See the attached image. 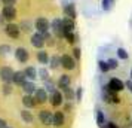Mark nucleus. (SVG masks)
Returning a JSON list of instances; mask_svg holds the SVG:
<instances>
[{
	"label": "nucleus",
	"instance_id": "obj_30",
	"mask_svg": "<svg viewBox=\"0 0 132 128\" xmlns=\"http://www.w3.org/2000/svg\"><path fill=\"white\" fill-rule=\"evenodd\" d=\"M7 52H11V46L9 45H0V55H6Z\"/></svg>",
	"mask_w": 132,
	"mask_h": 128
},
{
	"label": "nucleus",
	"instance_id": "obj_27",
	"mask_svg": "<svg viewBox=\"0 0 132 128\" xmlns=\"http://www.w3.org/2000/svg\"><path fill=\"white\" fill-rule=\"evenodd\" d=\"M64 37H65V40L68 43H74L76 42V36L73 34V31H65V33H64Z\"/></svg>",
	"mask_w": 132,
	"mask_h": 128
},
{
	"label": "nucleus",
	"instance_id": "obj_24",
	"mask_svg": "<svg viewBox=\"0 0 132 128\" xmlns=\"http://www.w3.org/2000/svg\"><path fill=\"white\" fill-rule=\"evenodd\" d=\"M98 67H100V70H101L102 73H107L108 70H110L108 63H107V61H104V60H100V61H98Z\"/></svg>",
	"mask_w": 132,
	"mask_h": 128
},
{
	"label": "nucleus",
	"instance_id": "obj_19",
	"mask_svg": "<svg viewBox=\"0 0 132 128\" xmlns=\"http://www.w3.org/2000/svg\"><path fill=\"white\" fill-rule=\"evenodd\" d=\"M21 118H22V121L27 122V124H31V122L34 121V116H33V113H31V112H28L27 109L21 110Z\"/></svg>",
	"mask_w": 132,
	"mask_h": 128
},
{
	"label": "nucleus",
	"instance_id": "obj_8",
	"mask_svg": "<svg viewBox=\"0 0 132 128\" xmlns=\"http://www.w3.org/2000/svg\"><path fill=\"white\" fill-rule=\"evenodd\" d=\"M2 15H3V18L6 21H13L16 18V11H15L13 6H5L3 11H2Z\"/></svg>",
	"mask_w": 132,
	"mask_h": 128
},
{
	"label": "nucleus",
	"instance_id": "obj_40",
	"mask_svg": "<svg viewBox=\"0 0 132 128\" xmlns=\"http://www.w3.org/2000/svg\"><path fill=\"white\" fill-rule=\"evenodd\" d=\"M5 21H6V19L3 18V15H2V13H0V25L3 24V22H5Z\"/></svg>",
	"mask_w": 132,
	"mask_h": 128
},
{
	"label": "nucleus",
	"instance_id": "obj_3",
	"mask_svg": "<svg viewBox=\"0 0 132 128\" xmlns=\"http://www.w3.org/2000/svg\"><path fill=\"white\" fill-rule=\"evenodd\" d=\"M5 33H6L9 37H12V39H18L19 33H21V28H19V25L13 24V22H9V24L5 27Z\"/></svg>",
	"mask_w": 132,
	"mask_h": 128
},
{
	"label": "nucleus",
	"instance_id": "obj_17",
	"mask_svg": "<svg viewBox=\"0 0 132 128\" xmlns=\"http://www.w3.org/2000/svg\"><path fill=\"white\" fill-rule=\"evenodd\" d=\"M37 61L40 63V64H48L51 58H49V54L46 51H39L37 52Z\"/></svg>",
	"mask_w": 132,
	"mask_h": 128
},
{
	"label": "nucleus",
	"instance_id": "obj_5",
	"mask_svg": "<svg viewBox=\"0 0 132 128\" xmlns=\"http://www.w3.org/2000/svg\"><path fill=\"white\" fill-rule=\"evenodd\" d=\"M61 66L65 70H73V69L76 67V61H74V58H73L71 55L64 54L61 57Z\"/></svg>",
	"mask_w": 132,
	"mask_h": 128
},
{
	"label": "nucleus",
	"instance_id": "obj_9",
	"mask_svg": "<svg viewBox=\"0 0 132 128\" xmlns=\"http://www.w3.org/2000/svg\"><path fill=\"white\" fill-rule=\"evenodd\" d=\"M15 58L19 61V63H27L28 58H30V54L25 48H16L15 51Z\"/></svg>",
	"mask_w": 132,
	"mask_h": 128
},
{
	"label": "nucleus",
	"instance_id": "obj_38",
	"mask_svg": "<svg viewBox=\"0 0 132 128\" xmlns=\"http://www.w3.org/2000/svg\"><path fill=\"white\" fill-rule=\"evenodd\" d=\"M125 85H126V88H128V89H129V91L132 92V79H131V80H128Z\"/></svg>",
	"mask_w": 132,
	"mask_h": 128
},
{
	"label": "nucleus",
	"instance_id": "obj_18",
	"mask_svg": "<svg viewBox=\"0 0 132 128\" xmlns=\"http://www.w3.org/2000/svg\"><path fill=\"white\" fill-rule=\"evenodd\" d=\"M22 89H24L25 94H30V95H33V94L36 92V85H34V84H33L31 80H30V82L27 80L24 85H22Z\"/></svg>",
	"mask_w": 132,
	"mask_h": 128
},
{
	"label": "nucleus",
	"instance_id": "obj_10",
	"mask_svg": "<svg viewBox=\"0 0 132 128\" xmlns=\"http://www.w3.org/2000/svg\"><path fill=\"white\" fill-rule=\"evenodd\" d=\"M52 30L55 31L56 36H64V22H62V19L55 18L52 21Z\"/></svg>",
	"mask_w": 132,
	"mask_h": 128
},
{
	"label": "nucleus",
	"instance_id": "obj_12",
	"mask_svg": "<svg viewBox=\"0 0 132 128\" xmlns=\"http://www.w3.org/2000/svg\"><path fill=\"white\" fill-rule=\"evenodd\" d=\"M70 84H71V79L68 74H61L60 79H58V88H61L62 91H65L67 88H70Z\"/></svg>",
	"mask_w": 132,
	"mask_h": 128
},
{
	"label": "nucleus",
	"instance_id": "obj_20",
	"mask_svg": "<svg viewBox=\"0 0 132 128\" xmlns=\"http://www.w3.org/2000/svg\"><path fill=\"white\" fill-rule=\"evenodd\" d=\"M64 12H65L67 18H71V19L76 18V7H74V5H67Z\"/></svg>",
	"mask_w": 132,
	"mask_h": 128
},
{
	"label": "nucleus",
	"instance_id": "obj_28",
	"mask_svg": "<svg viewBox=\"0 0 132 128\" xmlns=\"http://www.w3.org/2000/svg\"><path fill=\"white\" fill-rule=\"evenodd\" d=\"M114 5V0H102V9L104 11H110Z\"/></svg>",
	"mask_w": 132,
	"mask_h": 128
},
{
	"label": "nucleus",
	"instance_id": "obj_7",
	"mask_svg": "<svg viewBox=\"0 0 132 128\" xmlns=\"http://www.w3.org/2000/svg\"><path fill=\"white\" fill-rule=\"evenodd\" d=\"M108 86H110V89L114 92H120L123 91L126 88L125 82H122L120 79H117V78H113V79H110V82H108Z\"/></svg>",
	"mask_w": 132,
	"mask_h": 128
},
{
	"label": "nucleus",
	"instance_id": "obj_2",
	"mask_svg": "<svg viewBox=\"0 0 132 128\" xmlns=\"http://www.w3.org/2000/svg\"><path fill=\"white\" fill-rule=\"evenodd\" d=\"M39 119L43 125H54V113L51 110L43 109L39 112Z\"/></svg>",
	"mask_w": 132,
	"mask_h": 128
},
{
	"label": "nucleus",
	"instance_id": "obj_43",
	"mask_svg": "<svg viewBox=\"0 0 132 128\" xmlns=\"http://www.w3.org/2000/svg\"><path fill=\"white\" fill-rule=\"evenodd\" d=\"M0 3H2V0H0Z\"/></svg>",
	"mask_w": 132,
	"mask_h": 128
},
{
	"label": "nucleus",
	"instance_id": "obj_23",
	"mask_svg": "<svg viewBox=\"0 0 132 128\" xmlns=\"http://www.w3.org/2000/svg\"><path fill=\"white\" fill-rule=\"evenodd\" d=\"M96 124L100 127H104V124H105V118H104V112L102 110H96Z\"/></svg>",
	"mask_w": 132,
	"mask_h": 128
},
{
	"label": "nucleus",
	"instance_id": "obj_32",
	"mask_svg": "<svg viewBox=\"0 0 132 128\" xmlns=\"http://www.w3.org/2000/svg\"><path fill=\"white\" fill-rule=\"evenodd\" d=\"M39 73H40V78H42V79H48V70H46V69H40V72H39Z\"/></svg>",
	"mask_w": 132,
	"mask_h": 128
},
{
	"label": "nucleus",
	"instance_id": "obj_37",
	"mask_svg": "<svg viewBox=\"0 0 132 128\" xmlns=\"http://www.w3.org/2000/svg\"><path fill=\"white\" fill-rule=\"evenodd\" d=\"M0 128H7V122L0 118Z\"/></svg>",
	"mask_w": 132,
	"mask_h": 128
},
{
	"label": "nucleus",
	"instance_id": "obj_6",
	"mask_svg": "<svg viewBox=\"0 0 132 128\" xmlns=\"http://www.w3.org/2000/svg\"><path fill=\"white\" fill-rule=\"evenodd\" d=\"M45 42H46L45 36H43L42 33H39V31L31 36V45H33L34 48H37V49H42L43 46H45Z\"/></svg>",
	"mask_w": 132,
	"mask_h": 128
},
{
	"label": "nucleus",
	"instance_id": "obj_1",
	"mask_svg": "<svg viewBox=\"0 0 132 128\" xmlns=\"http://www.w3.org/2000/svg\"><path fill=\"white\" fill-rule=\"evenodd\" d=\"M13 76H15V72H13L12 67L9 66H3L0 69V79L3 80L5 84H12L13 82Z\"/></svg>",
	"mask_w": 132,
	"mask_h": 128
},
{
	"label": "nucleus",
	"instance_id": "obj_31",
	"mask_svg": "<svg viewBox=\"0 0 132 128\" xmlns=\"http://www.w3.org/2000/svg\"><path fill=\"white\" fill-rule=\"evenodd\" d=\"M11 92H12V86H11V84H5V85H3V94H5V95H9Z\"/></svg>",
	"mask_w": 132,
	"mask_h": 128
},
{
	"label": "nucleus",
	"instance_id": "obj_21",
	"mask_svg": "<svg viewBox=\"0 0 132 128\" xmlns=\"http://www.w3.org/2000/svg\"><path fill=\"white\" fill-rule=\"evenodd\" d=\"M62 22H64V33L65 31H73L74 30V21H73L71 18H65V19H62Z\"/></svg>",
	"mask_w": 132,
	"mask_h": 128
},
{
	"label": "nucleus",
	"instance_id": "obj_4",
	"mask_svg": "<svg viewBox=\"0 0 132 128\" xmlns=\"http://www.w3.org/2000/svg\"><path fill=\"white\" fill-rule=\"evenodd\" d=\"M36 30L39 31V33H42V34H45V33H48V30L51 28V24H49V21L46 18H43V17H40V18L36 19Z\"/></svg>",
	"mask_w": 132,
	"mask_h": 128
},
{
	"label": "nucleus",
	"instance_id": "obj_36",
	"mask_svg": "<svg viewBox=\"0 0 132 128\" xmlns=\"http://www.w3.org/2000/svg\"><path fill=\"white\" fill-rule=\"evenodd\" d=\"M76 100H77V101L82 100V88H77V92H76Z\"/></svg>",
	"mask_w": 132,
	"mask_h": 128
},
{
	"label": "nucleus",
	"instance_id": "obj_11",
	"mask_svg": "<svg viewBox=\"0 0 132 128\" xmlns=\"http://www.w3.org/2000/svg\"><path fill=\"white\" fill-rule=\"evenodd\" d=\"M51 103H52V106H55V107H60L61 104L64 103V95H62V92L61 91H54L52 92Z\"/></svg>",
	"mask_w": 132,
	"mask_h": 128
},
{
	"label": "nucleus",
	"instance_id": "obj_13",
	"mask_svg": "<svg viewBox=\"0 0 132 128\" xmlns=\"http://www.w3.org/2000/svg\"><path fill=\"white\" fill-rule=\"evenodd\" d=\"M22 104H24L27 109H33V107H36V98H34V95H30V94H25L24 97H22Z\"/></svg>",
	"mask_w": 132,
	"mask_h": 128
},
{
	"label": "nucleus",
	"instance_id": "obj_33",
	"mask_svg": "<svg viewBox=\"0 0 132 128\" xmlns=\"http://www.w3.org/2000/svg\"><path fill=\"white\" fill-rule=\"evenodd\" d=\"M2 3H3L5 6H13V5L16 3V0H2Z\"/></svg>",
	"mask_w": 132,
	"mask_h": 128
},
{
	"label": "nucleus",
	"instance_id": "obj_15",
	"mask_svg": "<svg viewBox=\"0 0 132 128\" xmlns=\"http://www.w3.org/2000/svg\"><path fill=\"white\" fill-rule=\"evenodd\" d=\"M27 82V76H25L24 72H15V76H13V84L15 85H19V86H22Z\"/></svg>",
	"mask_w": 132,
	"mask_h": 128
},
{
	"label": "nucleus",
	"instance_id": "obj_16",
	"mask_svg": "<svg viewBox=\"0 0 132 128\" xmlns=\"http://www.w3.org/2000/svg\"><path fill=\"white\" fill-rule=\"evenodd\" d=\"M65 124V116L62 112H55L54 113V125L55 127H62Z\"/></svg>",
	"mask_w": 132,
	"mask_h": 128
},
{
	"label": "nucleus",
	"instance_id": "obj_41",
	"mask_svg": "<svg viewBox=\"0 0 132 128\" xmlns=\"http://www.w3.org/2000/svg\"><path fill=\"white\" fill-rule=\"evenodd\" d=\"M131 79H132V69H131Z\"/></svg>",
	"mask_w": 132,
	"mask_h": 128
},
{
	"label": "nucleus",
	"instance_id": "obj_35",
	"mask_svg": "<svg viewBox=\"0 0 132 128\" xmlns=\"http://www.w3.org/2000/svg\"><path fill=\"white\" fill-rule=\"evenodd\" d=\"M73 55H74V58H76V60H79V58H80V49L74 48V49H73Z\"/></svg>",
	"mask_w": 132,
	"mask_h": 128
},
{
	"label": "nucleus",
	"instance_id": "obj_26",
	"mask_svg": "<svg viewBox=\"0 0 132 128\" xmlns=\"http://www.w3.org/2000/svg\"><path fill=\"white\" fill-rule=\"evenodd\" d=\"M117 57H119V60H128V58H129V55H128V52H126V49H123V48L117 49Z\"/></svg>",
	"mask_w": 132,
	"mask_h": 128
},
{
	"label": "nucleus",
	"instance_id": "obj_14",
	"mask_svg": "<svg viewBox=\"0 0 132 128\" xmlns=\"http://www.w3.org/2000/svg\"><path fill=\"white\" fill-rule=\"evenodd\" d=\"M34 98H36L37 103H45V101H48V92H46V89H43V88L36 89V92H34Z\"/></svg>",
	"mask_w": 132,
	"mask_h": 128
},
{
	"label": "nucleus",
	"instance_id": "obj_34",
	"mask_svg": "<svg viewBox=\"0 0 132 128\" xmlns=\"http://www.w3.org/2000/svg\"><path fill=\"white\" fill-rule=\"evenodd\" d=\"M65 98L67 100H73V91L70 89V88H67L65 89Z\"/></svg>",
	"mask_w": 132,
	"mask_h": 128
},
{
	"label": "nucleus",
	"instance_id": "obj_39",
	"mask_svg": "<svg viewBox=\"0 0 132 128\" xmlns=\"http://www.w3.org/2000/svg\"><path fill=\"white\" fill-rule=\"evenodd\" d=\"M107 128H119V127H117L114 122H108V124H107Z\"/></svg>",
	"mask_w": 132,
	"mask_h": 128
},
{
	"label": "nucleus",
	"instance_id": "obj_42",
	"mask_svg": "<svg viewBox=\"0 0 132 128\" xmlns=\"http://www.w3.org/2000/svg\"><path fill=\"white\" fill-rule=\"evenodd\" d=\"M7 128H12V127H7Z\"/></svg>",
	"mask_w": 132,
	"mask_h": 128
},
{
	"label": "nucleus",
	"instance_id": "obj_25",
	"mask_svg": "<svg viewBox=\"0 0 132 128\" xmlns=\"http://www.w3.org/2000/svg\"><path fill=\"white\" fill-rule=\"evenodd\" d=\"M49 63H51V69H58L61 66V58L55 55V57H52V58H51V61H49Z\"/></svg>",
	"mask_w": 132,
	"mask_h": 128
},
{
	"label": "nucleus",
	"instance_id": "obj_29",
	"mask_svg": "<svg viewBox=\"0 0 132 128\" xmlns=\"http://www.w3.org/2000/svg\"><path fill=\"white\" fill-rule=\"evenodd\" d=\"M107 63H108V66H110V70L111 69H117V66H119V61L116 60V58H108Z\"/></svg>",
	"mask_w": 132,
	"mask_h": 128
},
{
	"label": "nucleus",
	"instance_id": "obj_22",
	"mask_svg": "<svg viewBox=\"0 0 132 128\" xmlns=\"http://www.w3.org/2000/svg\"><path fill=\"white\" fill-rule=\"evenodd\" d=\"M24 73H25V76H27V79H31V80H34L36 79V76H37V70L34 67H27L24 70Z\"/></svg>",
	"mask_w": 132,
	"mask_h": 128
}]
</instances>
